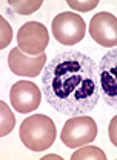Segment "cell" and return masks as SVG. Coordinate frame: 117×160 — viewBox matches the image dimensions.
<instances>
[{
    "label": "cell",
    "mask_w": 117,
    "mask_h": 160,
    "mask_svg": "<svg viewBox=\"0 0 117 160\" xmlns=\"http://www.w3.org/2000/svg\"><path fill=\"white\" fill-rule=\"evenodd\" d=\"M42 92L48 105L65 116L91 112L102 97L99 65L80 51H65L46 63Z\"/></svg>",
    "instance_id": "1"
},
{
    "label": "cell",
    "mask_w": 117,
    "mask_h": 160,
    "mask_svg": "<svg viewBox=\"0 0 117 160\" xmlns=\"http://www.w3.org/2000/svg\"><path fill=\"white\" fill-rule=\"evenodd\" d=\"M56 125L45 114H33L20 125V142L31 151L42 152L56 142Z\"/></svg>",
    "instance_id": "2"
},
{
    "label": "cell",
    "mask_w": 117,
    "mask_h": 160,
    "mask_svg": "<svg viewBox=\"0 0 117 160\" xmlns=\"http://www.w3.org/2000/svg\"><path fill=\"white\" fill-rule=\"evenodd\" d=\"M97 137V123L86 116H76L65 122L60 132V140L68 148H79L88 145Z\"/></svg>",
    "instance_id": "3"
},
{
    "label": "cell",
    "mask_w": 117,
    "mask_h": 160,
    "mask_svg": "<svg viewBox=\"0 0 117 160\" xmlns=\"http://www.w3.org/2000/svg\"><path fill=\"white\" fill-rule=\"evenodd\" d=\"M51 31L58 43L71 46L85 37L86 23L80 16L74 12H60L53 19Z\"/></svg>",
    "instance_id": "4"
},
{
    "label": "cell",
    "mask_w": 117,
    "mask_h": 160,
    "mask_svg": "<svg viewBox=\"0 0 117 160\" xmlns=\"http://www.w3.org/2000/svg\"><path fill=\"white\" fill-rule=\"evenodd\" d=\"M49 43V34L43 23L28 22L22 25L17 34V48L29 56L45 54V49Z\"/></svg>",
    "instance_id": "5"
},
{
    "label": "cell",
    "mask_w": 117,
    "mask_h": 160,
    "mask_svg": "<svg viewBox=\"0 0 117 160\" xmlns=\"http://www.w3.org/2000/svg\"><path fill=\"white\" fill-rule=\"evenodd\" d=\"M99 80L105 103L117 109V48L102 57L99 63Z\"/></svg>",
    "instance_id": "6"
},
{
    "label": "cell",
    "mask_w": 117,
    "mask_h": 160,
    "mask_svg": "<svg viewBox=\"0 0 117 160\" xmlns=\"http://www.w3.org/2000/svg\"><path fill=\"white\" fill-rule=\"evenodd\" d=\"M9 99L13 108L20 114H29L36 111L42 102V89L29 80H20L13 85Z\"/></svg>",
    "instance_id": "7"
},
{
    "label": "cell",
    "mask_w": 117,
    "mask_h": 160,
    "mask_svg": "<svg viewBox=\"0 0 117 160\" xmlns=\"http://www.w3.org/2000/svg\"><path fill=\"white\" fill-rule=\"evenodd\" d=\"M46 54L29 56L20 51V48H13L8 56V65L13 74L23 77H37L45 69Z\"/></svg>",
    "instance_id": "8"
},
{
    "label": "cell",
    "mask_w": 117,
    "mask_h": 160,
    "mask_svg": "<svg viewBox=\"0 0 117 160\" xmlns=\"http://www.w3.org/2000/svg\"><path fill=\"white\" fill-rule=\"evenodd\" d=\"M89 36L100 46L117 48V19L111 12H99L89 22Z\"/></svg>",
    "instance_id": "9"
},
{
    "label": "cell",
    "mask_w": 117,
    "mask_h": 160,
    "mask_svg": "<svg viewBox=\"0 0 117 160\" xmlns=\"http://www.w3.org/2000/svg\"><path fill=\"white\" fill-rule=\"evenodd\" d=\"M6 5L16 14L29 16V14H33V12H36L43 5V2L42 0H8Z\"/></svg>",
    "instance_id": "10"
},
{
    "label": "cell",
    "mask_w": 117,
    "mask_h": 160,
    "mask_svg": "<svg viewBox=\"0 0 117 160\" xmlns=\"http://www.w3.org/2000/svg\"><path fill=\"white\" fill-rule=\"evenodd\" d=\"M16 125V117L5 102H0V136H8Z\"/></svg>",
    "instance_id": "11"
},
{
    "label": "cell",
    "mask_w": 117,
    "mask_h": 160,
    "mask_svg": "<svg viewBox=\"0 0 117 160\" xmlns=\"http://www.w3.org/2000/svg\"><path fill=\"white\" fill-rule=\"evenodd\" d=\"M73 160H106V154L97 146H82L73 156Z\"/></svg>",
    "instance_id": "12"
},
{
    "label": "cell",
    "mask_w": 117,
    "mask_h": 160,
    "mask_svg": "<svg viewBox=\"0 0 117 160\" xmlns=\"http://www.w3.org/2000/svg\"><path fill=\"white\" fill-rule=\"evenodd\" d=\"M0 26H2V29H0L2 31L0 32V48L5 49L13 40V29H11V25L3 17H0Z\"/></svg>",
    "instance_id": "13"
},
{
    "label": "cell",
    "mask_w": 117,
    "mask_h": 160,
    "mask_svg": "<svg viewBox=\"0 0 117 160\" xmlns=\"http://www.w3.org/2000/svg\"><path fill=\"white\" fill-rule=\"evenodd\" d=\"M66 5L69 8H73L74 11H82V12H88L91 9H94L99 5V0H85V2H77V0H66Z\"/></svg>",
    "instance_id": "14"
},
{
    "label": "cell",
    "mask_w": 117,
    "mask_h": 160,
    "mask_svg": "<svg viewBox=\"0 0 117 160\" xmlns=\"http://www.w3.org/2000/svg\"><path fill=\"white\" fill-rule=\"evenodd\" d=\"M108 136H109V142L117 148V116H114V117L111 119V122H109Z\"/></svg>",
    "instance_id": "15"
},
{
    "label": "cell",
    "mask_w": 117,
    "mask_h": 160,
    "mask_svg": "<svg viewBox=\"0 0 117 160\" xmlns=\"http://www.w3.org/2000/svg\"><path fill=\"white\" fill-rule=\"evenodd\" d=\"M45 159H62V157H60V156H56V154H54V156H45V157H43V160Z\"/></svg>",
    "instance_id": "16"
}]
</instances>
